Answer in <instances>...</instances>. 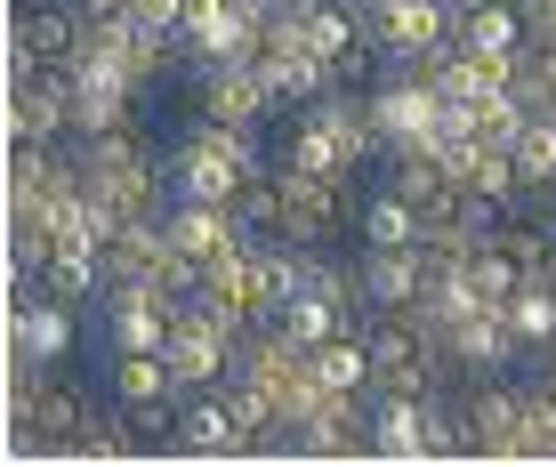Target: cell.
Segmentation results:
<instances>
[{
	"mask_svg": "<svg viewBox=\"0 0 556 467\" xmlns=\"http://www.w3.org/2000/svg\"><path fill=\"white\" fill-rule=\"evenodd\" d=\"M9 419H16V452H73L98 419L81 379H33V363H16V387H9Z\"/></svg>",
	"mask_w": 556,
	"mask_h": 467,
	"instance_id": "cell-1",
	"label": "cell"
},
{
	"mask_svg": "<svg viewBox=\"0 0 556 467\" xmlns=\"http://www.w3.org/2000/svg\"><path fill=\"white\" fill-rule=\"evenodd\" d=\"M89 49V25H81V9L73 0H41V9H16V25H9V65L16 73H73V56Z\"/></svg>",
	"mask_w": 556,
	"mask_h": 467,
	"instance_id": "cell-2",
	"label": "cell"
},
{
	"mask_svg": "<svg viewBox=\"0 0 556 467\" xmlns=\"http://www.w3.org/2000/svg\"><path fill=\"white\" fill-rule=\"evenodd\" d=\"M444 355H452L459 379H501L508 363H525V339L508 330L501 306H468V315L444 323Z\"/></svg>",
	"mask_w": 556,
	"mask_h": 467,
	"instance_id": "cell-3",
	"label": "cell"
},
{
	"mask_svg": "<svg viewBox=\"0 0 556 467\" xmlns=\"http://www.w3.org/2000/svg\"><path fill=\"white\" fill-rule=\"evenodd\" d=\"M516 427H525V395L508 379H468V395H459V452L516 459Z\"/></svg>",
	"mask_w": 556,
	"mask_h": 467,
	"instance_id": "cell-4",
	"label": "cell"
},
{
	"mask_svg": "<svg viewBox=\"0 0 556 467\" xmlns=\"http://www.w3.org/2000/svg\"><path fill=\"white\" fill-rule=\"evenodd\" d=\"M169 371H178V395H194V387H218L235 371V339H226L218 323L202 315V306H178V323H169Z\"/></svg>",
	"mask_w": 556,
	"mask_h": 467,
	"instance_id": "cell-5",
	"label": "cell"
},
{
	"mask_svg": "<svg viewBox=\"0 0 556 467\" xmlns=\"http://www.w3.org/2000/svg\"><path fill=\"white\" fill-rule=\"evenodd\" d=\"M73 73H16L9 89V138H33V146H56L73 138Z\"/></svg>",
	"mask_w": 556,
	"mask_h": 467,
	"instance_id": "cell-6",
	"label": "cell"
},
{
	"mask_svg": "<svg viewBox=\"0 0 556 467\" xmlns=\"http://www.w3.org/2000/svg\"><path fill=\"white\" fill-rule=\"evenodd\" d=\"M178 452L235 459V452H258V436L242 427V412L218 395V387H194V395H178Z\"/></svg>",
	"mask_w": 556,
	"mask_h": 467,
	"instance_id": "cell-7",
	"label": "cell"
},
{
	"mask_svg": "<svg viewBox=\"0 0 556 467\" xmlns=\"http://www.w3.org/2000/svg\"><path fill=\"white\" fill-rule=\"evenodd\" d=\"M202 122H226V129H266L275 122V97L251 65H202V89H194Z\"/></svg>",
	"mask_w": 556,
	"mask_h": 467,
	"instance_id": "cell-8",
	"label": "cell"
},
{
	"mask_svg": "<svg viewBox=\"0 0 556 467\" xmlns=\"http://www.w3.org/2000/svg\"><path fill=\"white\" fill-rule=\"evenodd\" d=\"M428 275H435V258H428L419 242H404V250H363V290H371V315L419 306V299H428Z\"/></svg>",
	"mask_w": 556,
	"mask_h": 467,
	"instance_id": "cell-9",
	"label": "cell"
},
{
	"mask_svg": "<svg viewBox=\"0 0 556 467\" xmlns=\"http://www.w3.org/2000/svg\"><path fill=\"white\" fill-rule=\"evenodd\" d=\"M459 49H476L501 81H516V65H525V49H532V25H525L516 0H492V9L459 16Z\"/></svg>",
	"mask_w": 556,
	"mask_h": 467,
	"instance_id": "cell-10",
	"label": "cell"
},
{
	"mask_svg": "<svg viewBox=\"0 0 556 467\" xmlns=\"http://www.w3.org/2000/svg\"><path fill=\"white\" fill-rule=\"evenodd\" d=\"M16 363H65V346H73V306L65 299H33V282H16Z\"/></svg>",
	"mask_w": 556,
	"mask_h": 467,
	"instance_id": "cell-11",
	"label": "cell"
},
{
	"mask_svg": "<svg viewBox=\"0 0 556 467\" xmlns=\"http://www.w3.org/2000/svg\"><path fill=\"white\" fill-rule=\"evenodd\" d=\"M299 436H306V459H363V452H379L371 443V403L363 395H331Z\"/></svg>",
	"mask_w": 556,
	"mask_h": 467,
	"instance_id": "cell-12",
	"label": "cell"
},
{
	"mask_svg": "<svg viewBox=\"0 0 556 467\" xmlns=\"http://www.w3.org/2000/svg\"><path fill=\"white\" fill-rule=\"evenodd\" d=\"M162 226H169V242L178 250H194V258H218V250H235V242H251V226L235 218V202H169L162 210Z\"/></svg>",
	"mask_w": 556,
	"mask_h": 467,
	"instance_id": "cell-13",
	"label": "cell"
},
{
	"mask_svg": "<svg viewBox=\"0 0 556 467\" xmlns=\"http://www.w3.org/2000/svg\"><path fill=\"white\" fill-rule=\"evenodd\" d=\"M98 258H105V282H153L162 258H169V226L162 218H122Z\"/></svg>",
	"mask_w": 556,
	"mask_h": 467,
	"instance_id": "cell-14",
	"label": "cell"
},
{
	"mask_svg": "<svg viewBox=\"0 0 556 467\" xmlns=\"http://www.w3.org/2000/svg\"><path fill=\"white\" fill-rule=\"evenodd\" d=\"M169 178H178L186 202H235V186H242V169L235 162H218L202 138H178L169 146Z\"/></svg>",
	"mask_w": 556,
	"mask_h": 467,
	"instance_id": "cell-15",
	"label": "cell"
},
{
	"mask_svg": "<svg viewBox=\"0 0 556 467\" xmlns=\"http://www.w3.org/2000/svg\"><path fill=\"white\" fill-rule=\"evenodd\" d=\"M315 355V371H323V387H339V395H371V339L363 330H331L323 346H306Z\"/></svg>",
	"mask_w": 556,
	"mask_h": 467,
	"instance_id": "cell-16",
	"label": "cell"
},
{
	"mask_svg": "<svg viewBox=\"0 0 556 467\" xmlns=\"http://www.w3.org/2000/svg\"><path fill=\"white\" fill-rule=\"evenodd\" d=\"M282 210H291V186H282V169H275V162L242 169V186H235V218L251 226V242H258V234H282Z\"/></svg>",
	"mask_w": 556,
	"mask_h": 467,
	"instance_id": "cell-17",
	"label": "cell"
},
{
	"mask_svg": "<svg viewBox=\"0 0 556 467\" xmlns=\"http://www.w3.org/2000/svg\"><path fill=\"white\" fill-rule=\"evenodd\" d=\"M419 242V202H404L395 186H379L371 202H363V250H404Z\"/></svg>",
	"mask_w": 556,
	"mask_h": 467,
	"instance_id": "cell-18",
	"label": "cell"
},
{
	"mask_svg": "<svg viewBox=\"0 0 556 467\" xmlns=\"http://www.w3.org/2000/svg\"><path fill=\"white\" fill-rule=\"evenodd\" d=\"M459 266H468V290H476V299H484V306H508L516 299V290H525L532 275H525V266H516L508 258V250L501 242H492V234H484V242H476L468 250V258H459Z\"/></svg>",
	"mask_w": 556,
	"mask_h": 467,
	"instance_id": "cell-19",
	"label": "cell"
},
{
	"mask_svg": "<svg viewBox=\"0 0 556 467\" xmlns=\"http://www.w3.org/2000/svg\"><path fill=\"white\" fill-rule=\"evenodd\" d=\"M501 315H508L516 339H525V355L556 346V290H548V282H525V290H516V299L501 306Z\"/></svg>",
	"mask_w": 556,
	"mask_h": 467,
	"instance_id": "cell-20",
	"label": "cell"
},
{
	"mask_svg": "<svg viewBox=\"0 0 556 467\" xmlns=\"http://www.w3.org/2000/svg\"><path fill=\"white\" fill-rule=\"evenodd\" d=\"M41 290H49V299H65V306L98 299V290H105V258H98V250H56L49 275H41Z\"/></svg>",
	"mask_w": 556,
	"mask_h": 467,
	"instance_id": "cell-21",
	"label": "cell"
},
{
	"mask_svg": "<svg viewBox=\"0 0 556 467\" xmlns=\"http://www.w3.org/2000/svg\"><path fill=\"white\" fill-rule=\"evenodd\" d=\"M516 395H525L516 459H556V387H548V379H532V387H516Z\"/></svg>",
	"mask_w": 556,
	"mask_h": 467,
	"instance_id": "cell-22",
	"label": "cell"
},
{
	"mask_svg": "<svg viewBox=\"0 0 556 467\" xmlns=\"http://www.w3.org/2000/svg\"><path fill=\"white\" fill-rule=\"evenodd\" d=\"M122 427H129V452H169V443H178V395L122 403Z\"/></svg>",
	"mask_w": 556,
	"mask_h": 467,
	"instance_id": "cell-23",
	"label": "cell"
},
{
	"mask_svg": "<svg viewBox=\"0 0 556 467\" xmlns=\"http://www.w3.org/2000/svg\"><path fill=\"white\" fill-rule=\"evenodd\" d=\"M508 153H516V178H525V186H556V122H548V113H532Z\"/></svg>",
	"mask_w": 556,
	"mask_h": 467,
	"instance_id": "cell-24",
	"label": "cell"
},
{
	"mask_svg": "<svg viewBox=\"0 0 556 467\" xmlns=\"http://www.w3.org/2000/svg\"><path fill=\"white\" fill-rule=\"evenodd\" d=\"M331 81H339V89H379V81H388V41H379V33H363V41L331 65Z\"/></svg>",
	"mask_w": 556,
	"mask_h": 467,
	"instance_id": "cell-25",
	"label": "cell"
},
{
	"mask_svg": "<svg viewBox=\"0 0 556 467\" xmlns=\"http://www.w3.org/2000/svg\"><path fill=\"white\" fill-rule=\"evenodd\" d=\"M129 16L146 33H186V0H129Z\"/></svg>",
	"mask_w": 556,
	"mask_h": 467,
	"instance_id": "cell-26",
	"label": "cell"
},
{
	"mask_svg": "<svg viewBox=\"0 0 556 467\" xmlns=\"http://www.w3.org/2000/svg\"><path fill=\"white\" fill-rule=\"evenodd\" d=\"M81 9V25H105V16H129V0H73Z\"/></svg>",
	"mask_w": 556,
	"mask_h": 467,
	"instance_id": "cell-27",
	"label": "cell"
},
{
	"mask_svg": "<svg viewBox=\"0 0 556 467\" xmlns=\"http://www.w3.org/2000/svg\"><path fill=\"white\" fill-rule=\"evenodd\" d=\"M541 282H548V290H556V242H548V266H541Z\"/></svg>",
	"mask_w": 556,
	"mask_h": 467,
	"instance_id": "cell-28",
	"label": "cell"
}]
</instances>
